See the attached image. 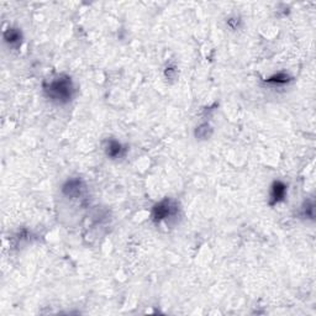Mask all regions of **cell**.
<instances>
[{
	"label": "cell",
	"instance_id": "cell-2",
	"mask_svg": "<svg viewBox=\"0 0 316 316\" xmlns=\"http://www.w3.org/2000/svg\"><path fill=\"white\" fill-rule=\"evenodd\" d=\"M178 214V206L171 199H165V200L160 201L153 207V213H152V218L157 223H162V221L170 220L172 218H176Z\"/></svg>",
	"mask_w": 316,
	"mask_h": 316
},
{
	"label": "cell",
	"instance_id": "cell-1",
	"mask_svg": "<svg viewBox=\"0 0 316 316\" xmlns=\"http://www.w3.org/2000/svg\"><path fill=\"white\" fill-rule=\"evenodd\" d=\"M47 98L57 104H66L73 98L74 85L72 79L67 76H58L57 78L49 80L48 84L43 87Z\"/></svg>",
	"mask_w": 316,
	"mask_h": 316
},
{
	"label": "cell",
	"instance_id": "cell-4",
	"mask_svg": "<svg viewBox=\"0 0 316 316\" xmlns=\"http://www.w3.org/2000/svg\"><path fill=\"white\" fill-rule=\"evenodd\" d=\"M105 153L107 156L110 158V160H119V158L125 156V147L121 145L119 141L116 140H109L107 142V146H105Z\"/></svg>",
	"mask_w": 316,
	"mask_h": 316
},
{
	"label": "cell",
	"instance_id": "cell-3",
	"mask_svg": "<svg viewBox=\"0 0 316 316\" xmlns=\"http://www.w3.org/2000/svg\"><path fill=\"white\" fill-rule=\"evenodd\" d=\"M287 195V185L283 182H274L271 187V193H270V199H271V205L281 203L285 199Z\"/></svg>",
	"mask_w": 316,
	"mask_h": 316
},
{
	"label": "cell",
	"instance_id": "cell-5",
	"mask_svg": "<svg viewBox=\"0 0 316 316\" xmlns=\"http://www.w3.org/2000/svg\"><path fill=\"white\" fill-rule=\"evenodd\" d=\"M4 41H5V43H8L10 47H19L20 46L21 41H23V35H21V31L19 29L10 27V29H8V31H5Z\"/></svg>",
	"mask_w": 316,
	"mask_h": 316
}]
</instances>
